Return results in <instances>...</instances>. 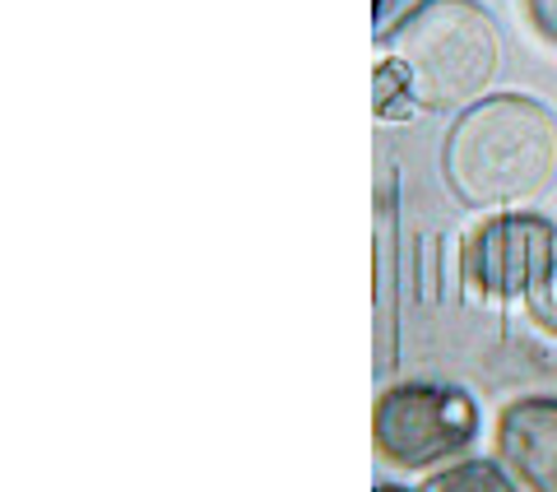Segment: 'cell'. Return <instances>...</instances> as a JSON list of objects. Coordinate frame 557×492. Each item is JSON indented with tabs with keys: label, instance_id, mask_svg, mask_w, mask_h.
Masks as SVG:
<instances>
[{
	"label": "cell",
	"instance_id": "obj_1",
	"mask_svg": "<svg viewBox=\"0 0 557 492\" xmlns=\"http://www.w3.org/2000/svg\"><path fill=\"white\" fill-rule=\"evenodd\" d=\"M442 168L469 209L534 205L557 182V112L530 94L479 98L450 126Z\"/></svg>",
	"mask_w": 557,
	"mask_h": 492
},
{
	"label": "cell",
	"instance_id": "obj_2",
	"mask_svg": "<svg viewBox=\"0 0 557 492\" xmlns=\"http://www.w3.org/2000/svg\"><path fill=\"white\" fill-rule=\"evenodd\" d=\"M418 108L465 112L487 98L497 75L502 38L493 14L474 0H437L386 42Z\"/></svg>",
	"mask_w": 557,
	"mask_h": 492
},
{
	"label": "cell",
	"instance_id": "obj_3",
	"mask_svg": "<svg viewBox=\"0 0 557 492\" xmlns=\"http://www.w3.org/2000/svg\"><path fill=\"white\" fill-rule=\"evenodd\" d=\"M479 409L465 391L446 385H395L376 399L372 414V446L395 469H437L474 442Z\"/></svg>",
	"mask_w": 557,
	"mask_h": 492
},
{
	"label": "cell",
	"instance_id": "obj_4",
	"mask_svg": "<svg viewBox=\"0 0 557 492\" xmlns=\"http://www.w3.org/2000/svg\"><path fill=\"white\" fill-rule=\"evenodd\" d=\"M557 270V227L539 214H497L469 233L465 284L483 297H530Z\"/></svg>",
	"mask_w": 557,
	"mask_h": 492
},
{
	"label": "cell",
	"instance_id": "obj_5",
	"mask_svg": "<svg viewBox=\"0 0 557 492\" xmlns=\"http://www.w3.org/2000/svg\"><path fill=\"white\" fill-rule=\"evenodd\" d=\"M497 460L520 492H557V395H525L502 409Z\"/></svg>",
	"mask_w": 557,
	"mask_h": 492
},
{
	"label": "cell",
	"instance_id": "obj_6",
	"mask_svg": "<svg viewBox=\"0 0 557 492\" xmlns=\"http://www.w3.org/2000/svg\"><path fill=\"white\" fill-rule=\"evenodd\" d=\"M418 492H520L516 479L502 460H483V455H469V460H450L446 469H437Z\"/></svg>",
	"mask_w": 557,
	"mask_h": 492
},
{
	"label": "cell",
	"instance_id": "obj_7",
	"mask_svg": "<svg viewBox=\"0 0 557 492\" xmlns=\"http://www.w3.org/2000/svg\"><path fill=\"white\" fill-rule=\"evenodd\" d=\"M428 5H437V0H381V10H376V42L386 47L399 28H405L409 20H418Z\"/></svg>",
	"mask_w": 557,
	"mask_h": 492
},
{
	"label": "cell",
	"instance_id": "obj_8",
	"mask_svg": "<svg viewBox=\"0 0 557 492\" xmlns=\"http://www.w3.org/2000/svg\"><path fill=\"white\" fill-rule=\"evenodd\" d=\"M525 307H530V316H534L539 325L553 330V335H557V270H553V274L544 279V284H539V288L525 297Z\"/></svg>",
	"mask_w": 557,
	"mask_h": 492
},
{
	"label": "cell",
	"instance_id": "obj_9",
	"mask_svg": "<svg viewBox=\"0 0 557 492\" xmlns=\"http://www.w3.org/2000/svg\"><path fill=\"white\" fill-rule=\"evenodd\" d=\"M525 20L548 47H557V0H525Z\"/></svg>",
	"mask_w": 557,
	"mask_h": 492
},
{
	"label": "cell",
	"instance_id": "obj_10",
	"mask_svg": "<svg viewBox=\"0 0 557 492\" xmlns=\"http://www.w3.org/2000/svg\"><path fill=\"white\" fill-rule=\"evenodd\" d=\"M376 492H418V488H395V483H381Z\"/></svg>",
	"mask_w": 557,
	"mask_h": 492
}]
</instances>
